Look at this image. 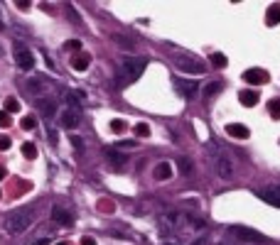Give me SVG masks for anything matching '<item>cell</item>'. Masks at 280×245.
Returning a JSON list of instances; mask_svg holds the SVG:
<instances>
[{"label":"cell","mask_w":280,"mask_h":245,"mask_svg":"<svg viewBox=\"0 0 280 245\" xmlns=\"http://www.w3.org/2000/svg\"><path fill=\"white\" fill-rule=\"evenodd\" d=\"M160 228H163L167 235H175V233H202L207 228L204 221H199L194 216H187V214H180V211H167V214H160L157 218Z\"/></svg>","instance_id":"6da1fadb"},{"label":"cell","mask_w":280,"mask_h":245,"mask_svg":"<svg viewBox=\"0 0 280 245\" xmlns=\"http://www.w3.org/2000/svg\"><path fill=\"white\" fill-rule=\"evenodd\" d=\"M145 66H148V59H145V57H126V59L121 61V66H118V86L126 89V86L135 84V81L143 76Z\"/></svg>","instance_id":"7a4b0ae2"},{"label":"cell","mask_w":280,"mask_h":245,"mask_svg":"<svg viewBox=\"0 0 280 245\" xmlns=\"http://www.w3.org/2000/svg\"><path fill=\"white\" fill-rule=\"evenodd\" d=\"M34 223V211L32 209H13L3 218V230L8 235H20Z\"/></svg>","instance_id":"3957f363"},{"label":"cell","mask_w":280,"mask_h":245,"mask_svg":"<svg viewBox=\"0 0 280 245\" xmlns=\"http://www.w3.org/2000/svg\"><path fill=\"white\" fill-rule=\"evenodd\" d=\"M207 150H209L214 165H216V174H219L221 179H231V177H233V162L226 157V152H224L219 145H214V142H212Z\"/></svg>","instance_id":"277c9868"},{"label":"cell","mask_w":280,"mask_h":245,"mask_svg":"<svg viewBox=\"0 0 280 245\" xmlns=\"http://www.w3.org/2000/svg\"><path fill=\"white\" fill-rule=\"evenodd\" d=\"M175 64H177V69L184 71V74H204V71H207V64H204L202 59H197L194 54H177V57H175Z\"/></svg>","instance_id":"5b68a950"},{"label":"cell","mask_w":280,"mask_h":245,"mask_svg":"<svg viewBox=\"0 0 280 245\" xmlns=\"http://www.w3.org/2000/svg\"><path fill=\"white\" fill-rule=\"evenodd\" d=\"M231 235H236L238 240H244V243H265V235L253 230V228H246V226H231L229 228Z\"/></svg>","instance_id":"8992f818"},{"label":"cell","mask_w":280,"mask_h":245,"mask_svg":"<svg viewBox=\"0 0 280 245\" xmlns=\"http://www.w3.org/2000/svg\"><path fill=\"white\" fill-rule=\"evenodd\" d=\"M13 57H15V64H17L22 71H32V69H34V54H32V49H27L25 45H17L15 52H13Z\"/></svg>","instance_id":"52a82bcc"},{"label":"cell","mask_w":280,"mask_h":245,"mask_svg":"<svg viewBox=\"0 0 280 245\" xmlns=\"http://www.w3.org/2000/svg\"><path fill=\"white\" fill-rule=\"evenodd\" d=\"M256 194H258V199H263L265 203H270V206H278V209H280V184H273V186L258 189Z\"/></svg>","instance_id":"ba28073f"},{"label":"cell","mask_w":280,"mask_h":245,"mask_svg":"<svg viewBox=\"0 0 280 245\" xmlns=\"http://www.w3.org/2000/svg\"><path fill=\"white\" fill-rule=\"evenodd\" d=\"M268 71H263V69H248V71H244V81L246 84H253V86H261V84H268Z\"/></svg>","instance_id":"9c48e42d"},{"label":"cell","mask_w":280,"mask_h":245,"mask_svg":"<svg viewBox=\"0 0 280 245\" xmlns=\"http://www.w3.org/2000/svg\"><path fill=\"white\" fill-rule=\"evenodd\" d=\"M45 89H47V81H45L42 76H30V81H27V93H30V96L42 98Z\"/></svg>","instance_id":"30bf717a"},{"label":"cell","mask_w":280,"mask_h":245,"mask_svg":"<svg viewBox=\"0 0 280 245\" xmlns=\"http://www.w3.org/2000/svg\"><path fill=\"white\" fill-rule=\"evenodd\" d=\"M62 103L66 106V110H76V113H82V101H79V93L74 91H62Z\"/></svg>","instance_id":"8fae6325"},{"label":"cell","mask_w":280,"mask_h":245,"mask_svg":"<svg viewBox=\"0 0 280 245\" xmlns=\"http://www.w3.org/2000/svg\"><path fill=\"white\" fill-rule=\"evenodd\" d=\"M52 221H57V223H62V226H71V223H74V216H71L64 206H54V209H52Z\"/></svg>","instance_id":"7c38bea8"},{"label":"cell","mask_w":280,"mask_h":245,"mask_svg":"<svg viewBox=\"0 0 280 245\" xmlns=\"http://www.w3.org/2000/svg\"><path fill=\"white\" fill-rule=\"evenodd\" d=\"M175 84L180 86V93H182L184 98H189V101H192V98L197 96V91H199V86L194 84V81H182V78H177Z\"/></svg>","instance_id":"4fadbf2b"},{"label":"cell","mask_w":280,"mask_h":245,"mask_svg":"<svg viewBox=\"0 0 280 245\" xmlns=\"http://www.w3.org/2000/svg\"><path fill=\"white\" fill-rule=\"evenodd\" d=\"M152 177H155L157 182H167V179L172 177V165H170V162H160V165L152 169Z\"/></svg>","instance_id":"5bb4252c"},{"label":"cell","mask_w":280,"mask_h":245,"mask_svg":"<svg viewBox=\"0 0 280 245\" xmlns=\"http://www.w3.org/2000/svg\"><path fill=\"white\" fill-rule=\"evenodd\" d=\"M37 108H39V113H42L45 118H54L57 115V106H54V101H49V98H37Z\"/></svg>","instance_id":"9a60e30c"},{"label":"cell","mask_w":280,"mask_h":245,"mask_svg":"<svg viewBox=\"0 0 280 245\" xmlns=\"http://www.w3.org/2000/svg\"><path fill=\"white\" fill-rule=\"evenodd\" d=\"M226 133H229L231 138H236V140H246V138L251 135L248 128L241 125V122H231V125H226Z\"/></svg>","instance_id":"2e32d148"},{"label":"cell","mask_w":280,"mask_h":245,"mask_svg":"<svg viewBox=\"0 0 280 245\" xmlns=\"http://www.w3.org/2000/svg\"><path fill=\"white\" fill-rule=\"evenodd\" d=\"M89 64H91V54H89V52H79V54L71 59V66H74L76 71H86Z\"/></svg>","instance_id":"e0dca14e"},{"label":"cell","mask_w":280,"mask_h":245,"mask_svg":"<svg viewBox=\"0 0 280 245\" xmlns=\"http://www.w3.org/2000/svg\"><path fill=\"white\" fill-rule=\"evenodd\" d=\"M79 122H82V113H76V110H64L62 113V125L64 128H76Z\"/></svg>","instance_id":"ac0fdd59"},{"label":"cell","mask_w":280,"mask_h":245,"mask_svg":"<svg viewBox=\"0 0 280 245\" xmlns=\"http://www.w3.org/2000/svg\"><path fill=\"white\" fill-rule=\"evenodd\" d=\"M106 157H108V159L113 162L115 167H123V165H126V157H123L121 152H118L115 147H106Z\"/></svg>","instance_id":"d6986e66"},{"label":"cell","mask_w":280,"mask_h":245,"mask_svg":"<svg viewBox=\"0 0 280 245\" xmlns=\"http://www.w3.org/2000/svg\"><path fill=\"white\" fill-rule=\"evenodd\" d=\"M238 101H241L244 106H248V108H253L258 103V93L256 91H241L238 93Z\"/></svg>","instance_id":"ffe728a7"},{"label":"cell","mask_w":280,"mask_h":245,"mask_svg":"<svg viewBox=\"0 0 280 245\" xmlns=\"http://www.w3.org/2000/svg\"><path fill=\"white\" fill-rule=\"evenodd\" d=\"M265 22H268L270 27H275V25L280 22V5H270V8H268V15H265Z\"/></svg>","instance_id":"44dd1931"},{"label":"cell","mask_w":280,"mask_h":245,"mask_svg":"<svg viewBox=\"0 0 280 245\" xmlns=\"http://www.w3.org/2000/svg\"><path fill=\"white\" fill-rule=\"evenodd\" d=\"M219 91H221V81H212V84H207V86L202 89V93H204V98H207V101H209V98H214Z\"/></svg>","instance_id":"7402d4cb"},{"label":"cell","mask_w":280,"mask_h":245,"mask_svg":"<svg viewBox=\"0 0 280 245\" xmlns=\"http://www.w3.org/2000/svg\"><path fill=\"white\" fill-rule=\"evenodd\" d=\"M3 108H5V113H20V101L13 98V96H8L5 103H3Z\"/></svg>","instance_id":"603a6c76"},{"label":"cell","mask_w":280,"mask_h":245,"mask_svg":"<svg viewBox=\"0 0 280 245\" xmlns=\"http://www.w3.org/2000/svg\"><path fill=\"white\" fill-rule=\"evenodd\" d=\"M177 165H180V174H192V159H187V157H180L177 159Z\"/></svg>","instance_id":"cb8c5ba5"},{"label":"cell","mask_w":280,"mask_h":245,"mask_svg":"<svg viewBox=\"0 0 280 245\" xmlns=\"http://www.w3.org/2000/svg\"><path fill=\"white\" fill-rule=\"evenodd\" d=\"M99 211H101V214H113V211H115V203L108 201V199H101V201H99Z\"/></svg>","instance_id":"d4e9b609"},{"label":"cell","mask_w":280,"mask_h":245,"mask_svg":"<svg viewBox=\"0 0 280 245\" xmlns=\"http://www.w3.org/2000/svg\"><path fill=\"white\" fill-rule=\"evenodd\" d=\"M209 61H212L216 69H224V66H226V57H224V54H219V52H214V54L209 57Z\"/></svg>","instance_id":"484cf974"},{"label":"cell","mask_w":280,"mask_h":245,"mask_svg":"<svg viewBox=\"0 0 280 245\" xmlns=\"http://www.w3.org/2000/svg\"><path fill=\"white\" fill-rule=\"evenodd\" d=\"M37 128V118L34 115H25L22 118V130H34Z\"/></svg>","instance_id":"4316f807"},{"label":"cell","mask_w":280,"mask_h":245,"mask_svg":"<svg viewBox=\"0 0 280 245\" xmlns=\"http://www.w3.org/2000/svg\"><path fill=\"white\" fill-rule=\"evenodd\" d=\"M22 154H25L27 159H34V157H37V147H34L32 142H25V145H22Z\"/></svg>","instance_id":"83f0119b"},{"label":"cell","mask_w":280,"mask_h":245,"mask_svg":"<svg viewBox=\"0 0 280 245\" xmlns=\"http://www.w3.org/2000/svg\"><path fill=\"white\" fill-rule=\"evenodd\" d=\"M135 135L138 138H148L150 135V125H148V122H138V125H135Z\"/></svg>","instance_id":"f1b7e54d"},{"label":"cell","mask_w":280,"mask_h":245,"mask_svg":"<svg viewBox=\"0 0 280 245\" xmlns=\"http://www.w3.org/2000/svg\"><path fill=\"white\" fill-rule=\"evenodd\" d=\"M111 130H113L115 135L123 133V130H126V122H123V120H113V122H111Z\"/></svg>","instance_id":"f546056e"},{"label":"cell","mask_w":280,"mask_h":245,"mask_svg":"<svg viewBox=\"0 0 280 245\" xmlns=\"http://www.w3.org/2000/svg\"><path fill=\"white\" fill-rule=\"evenodd\" d=\"M69 140H71V145L76 147V152H84V140H82V138H79V135H71Z\"/></svg>","instance_id":"4dcf8cb0"},{"label":"cell","mask_w":280,"mask_h":245,"mask_svg":"<svg viewBox=\"0 0 280 245\" xmlns=\"http://www.w3.org/2000/svg\"><path fill=\"white\" fill-rule=\"evenodd\" d=\"M113 39H115L118 45H123L126 49H133V42H131V39H126V37H121V34H113Z\"/></svg>","instance_id":"1f68e13d"},{"label":"cell","mask_w":280,"mask_h":245,"mask_svg":"<svg viewBox=\"0 0 280 245\" xmlns=\"http://www.w3.org/2000/svg\"><path fill=\"white\" fill-rule=\"evenodd\" d=\"M270 115L275 120H280V101H270Z\"/></svg>","instance_id":"d6a6232c"},{"label":"cell","mask_w":280,"mask_h":245,"mask_svg":"<svg viewBox=\"0 0 280 245\" xmlns=\"http://www.w3.org/2000/svg\"><path fill=\"white\" fill-rule=\"evenodd\" d=\"M0 128H10V113L0 110Z\"/></svg>","instance_id":"836d02e7"},{"label":"cell","mask_w":280,"mask_h":245,"mask_svg":"<svg viewBox=\"0 0 280 245\" xmlns=\"http://www.w3.org/2000/svg\"><path fill=\"white\" fill-rule=\"evenodd\" d=\"M47 140H49L52 145H57V142H59V135H57V130H54V128H47Z\"/></svg>","instance_id":"e575fe53"},{"label":"cell","mask_w":280,"mask_h":245,"mask_svg":"<svg viewBox=\"0 0 280 245\" xmlns=\"http://www.w3.org/2000/svg\"><path fill=\"white\" fill-rule=\"evenodd\" d=\"M64 47L71 49V52H79V49H82V42H79V39H71V42H66Z\"/></svg>","instance_id":"d590c367"},{"label":"cell","mask_w":280,"mask_h":245,"mask_svg":"<svg viewBox=\"0 0 280 245\" xmlns=\"http://www.w3.org/2000/svg\"><path fill=\"white\" fill-rule=\"evenodd\" d=\"M113 147H118V150H133L135 142H133V140H126V142H118V145H113Z\"/></svg>","instance_id":"8d00e7d4"},{"label":"cell","mask_w":280,"mask_h":245,"mask_svg":"<svg viewBox=\"0 0 280 245\" xmlns=\"http://www.w3.org/2000/svg\"><path fill=\"white\" fill-rule=\"evenodd\" d=\"M163 245H184V243H182L180 238H175V235H167V240H165Z\"/></svg>","instance_id":"74e56055"},{"label":"cell","mask_w":280,"mask_h":245,"mask_svg":"<svg viewBox=\"0 0 280 245\" xmlns=\"http://www.w3.org/2000/svg\"><path fill=\"white\" fill-rule=\"evenodd\" d=\"M10 147V138L8 135H0V150H8Z\"/></svg>","instance_id":"f35d334b"},{"label":"cell","mask_w":280,"mask_h":245,"mask_svg":"<svg viewBox=\"0 0 280 245\" xmlns=\"http://www.w3.org/2000/svg\"><path fill=\"white\" fill-rule=\"evenodd\" d=\"M82 245H96V240L89 238V235H84V238H82Z\"/></svg>","instance_id":"ab89813d"},{"label":"cell","mask_w":280,"mask_h":245,"mask_svg":"<svg viewBox=\"0 0 280 245\" xmlns=\"http://www.w3.org/2000/svg\"><path fill=\"white\" fill-rule=\"evenodd\" d=\"M192 245H207V238H197Z\"/></svg>","instance_id":"60d3db41"},{"label":"cell","mask_w":280,"mask_h":245,"mask_svg":"<svg viewBox=\"0 0 280 245\" xmlns=\"http://www.w3.org/2000/svg\"><path fill=\"white\" fill-rule=\"evenodd\" d=\"M32 245H47V240H37V243H32Z\"/></svg>","instance_id":"b9f144b4"},{"label":"cell","mask_w":280,"mask_h":245,"mask_svg":"<svg viewBox=\"0 0 280 245\" xmlns=\"http://www.w3.org/2000/svg\"><path fill=\"white\" fill-rule=\"evenodd\" d=\"M0 179H5V169L3 167H0Z\"/></svg>","instance_id":"7bdbcfd3"},{"label":"cell","mask_w":280,"mask_h":245,"mask_svg":"<svg viewBox=\"0 0 280 245\" xmlns=\"http://www.w3.org/2000/svg\"><path fill=\"white\" fill-rule=\"evenodd\" d=\"M0 30H3V15H0Z\"/></svg>","instance_id":"ee69618b"},{"label":"cell","mask_w":280,"mask_h":245,"mask_svg":"<svg viewBox=\"0 0 280 245\" xmlns=\"http://www.w3.org/2000/svg\"><path fill=\"white\" fill-rule=\"evenodd\" d=\"M57 245H69V243H57Z\"/></svg>","instance_id":"f6af8a7d"}]
</instances>
